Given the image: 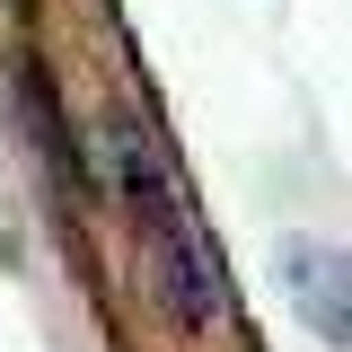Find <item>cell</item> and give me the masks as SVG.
<instances>
[{"label": "cell", "instance_id": "6da1fadb", "mask_svg": "<svg viewBox=\"0 0 352 352\" xmlns=\"http://www.w3.org/2000/svg\"><path fill=\"white\" fill-rule=\"evenodd\" d=\"M106 159H115V185H124L132 220H141V247L159 264V300H168L185 326H203L220 308V264H212V247H203L194 212H185V194H176L159 141L141 124H106Z\"/></svg>", "mask_w": 352, "mask_h": 352}, {"label": "cell", "instance_id": "7a4b0ae2", "mask_svg": "<svg viewBox=\"0 0 352 352\" xmlns=\"http://www.w3.org/2000/svg\"><path fill=\"white\" fill-rule=\"evenodd\" d=\"M282 264H291V282H300V308L326 326V344H344V300H335V291H344V256H335V247L291 238V247H282Z\"/></svg>", "mask_w": 352, "mask_h": 352}]
</instances>
